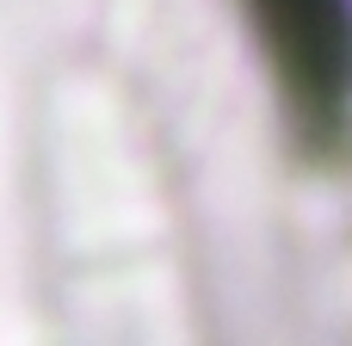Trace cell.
<instances>
[{
  "label": "cell",
  "instance_id": "cell-1",
  "mask_svg": "<svg viewBox=\"0 0 352 346\" xmlns=\"http://www.w3.org/2000/svg\"><path fill=\"white\" fill-rule=\"evenodd\" d=\"M285 130L303 155L352 149V0H241Z\"/></svg>",
  "mask_w": 352,
  "mask_h": 346
}]
</instances>
